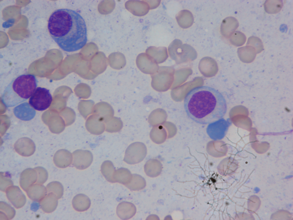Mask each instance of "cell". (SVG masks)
Masks as SVG:
<instances>
[{"mask_svg":"<svg viewBox=\"0 0 293 220\" xmlns=\"http://www.w3.org/2000/svg\"><path fill=\"white\" fill-rule=\"evenodd\" d=\"M146 53L157 64L163 63L168 57L167 49L165 47L150 46L146 49Z\"/></svg>","mask_w":293,"mask_h":220,"instance_id":"16","label":"cell"},{"mask_svg":"<svg viewBox=\"0 0 293 220\" xmlns=\"http://www.w3.org/2000/svg\"><path fill=\"white\" fill-rule=\"evenodd\" d=\"M5 192L7 199L15 208H20L25 205V196L19 187L11 185Z\"/></svg>","mask_w":293,"mask_h":220,"instance_id":"9","label":"cell"},{"mask_svg":"<svg viewBox=\"0 0 293 220\" xmlns=\"http://www.w3.org/2000/svg\"><path fill=\"white\" fill-rule=\"evenodd\" d=\"M162 165L160 162L155 159L148 160L144 166V170L146 174L151 177H155L161 173Z\"/></svg>","mask_w":293,"mask_h":220,"instance_id":"21","label":"cell"},{"mask_svg":"<svg viewBox=\"0 0 293 220\" xmlns=\"http://www.w3.org/2000/svg\"><path fill=\"white\" fill-rule=\"evenodd\" d=\"M72 154L68 151L62 150L56 156L54 161L56 165L60 168H65L72 162Z\"/></svg>","mask_w":293,"mask_h":220,"instance_id":"20","label":"cell"},{"mask_svg":"<svg viewBox=\"0 0 293 220\" xmlns=\"http://www.w3.org/2000/svg\"><path fill=\"white\" fill-rule=\"evenodd\" d=\"M0 175V190L2 191L5 192L8 187L13 185V182L9 174L1 172Z\"/></svg>","mask_w":293,"mask_h":220,"instance_id":"37","label":"cell"},{"mask_svg":"<svg viewBox=\"0 0 293 220\" xmlns=\"http://www.w3.org/2000/svg\"><path fill=\"white\" fill-rule=\"evenodd\" d=\"M101 170L102 175L108 181L115 182L114 176L116 170L111 161H104L101 165Z\"/></svg>","mask_w":293,"mask_h":220,"instance_id":"28","label":"cell"},{"mask_svg":"<svg viewBox=\"0 0 293 220\" xmlns=\"http://www.w3.org/2000/svg\"><path fill=\"white\" fill-rule=\"evenodd\" d=\"M85 126L88 131L95 135L102 134L105 129L104 121L97 115L92 114L87 119Z\"/></svg>","mask_w":293,"mask_h":220,"instance_id":"10","label":"cell"},{"mask_svg":"<svg viewBox=\"0 0 293 220\" xmlns=\"http://www.w3.org/2000/svg\"><path fill=\"white\" fill-rule=\"evenodd\" d=\"M176 18L179 25L183 28H187L191 26L194 21L192 13L187 10H183L179 11L177 15Z\"/></svg>","mask_w":293,"mask_h":220,"instance_id":"25","label":"cell"},{"mask_svg":"<svg viewBox=\"0 0 293 220\" xmlns=\"http://www.w3.org/2000/svg\"><path fill=\"white\" fill-rule=\"evenodd\" d=\"M28 197L31 200L39 201L47 193L46 187L41 184H33L26 191Z\"/></svg>","mask_w":293,"mask_h":220,"instance_id":"19","label":"cell"},{"mask_svg":"<svg viewBox=\"0 0 293 220\" xmlns=\"http://www.w3.org/2000/svg\"><path fill=\"white\" fill-rule=\"evenodd\" d=\"M237 52L241 60L245 62H250L252 61L256 53L255 49L249 46L239 48Z\"/></svg>","mask_w":293,"mask_h":220,"instance_id":"26","label":"cell"},{"mask_svg":"<svg viewBox=\"0 0 293 220\" xmlns=\"http://www.w3.org/2000/svg\"><path fill=\"white\" fill-rule=\"evenodd\" d=\"M52 101V97L49 90L39 87L29 99V103L35 110L42 111L48 109Z\"/></svg>","mask_w":293,"mask_h":220,"instance_id":"5","label":"cell"},{"mask_svg":"<svg viewBox=\"0 0 293 220\" xmlns=\"http://www.w3.org/2000/svg\"><path fill=\"white\" fill-rule=\"evenodd\" d=\"M283 6L280 0H267L264 3L265 11L269 13H276L280 11Z\"/></svg>","mask_w":293,"mask_h":220,"instance_id":"33","label":"cell"},{"mask_svg":"<svg viewBox=\"0 0 293 220\" xmlns=\"http://www.w3.org/2000/svg\"><path fill=\"white\" fill-rule=\"evenodd\" d=\"M184 107L189 118L202 125L221 119L227 110L226 101L221 93L207 86L196 87L190 90L184 98Z\"/></svg>","mask_w":293,"mask_h":220,"instance_id":"2","label":"cell"},{"mask_svg":"<svg viewBox=\"0 0 293 220\" xmlns=\"http://www.w3.org/2000/svg\"><path fill=\"white\" fill-rule=\"evenodd\" d=\"M65 118L67 125H69L73 124L76 119V114L72 108H67L65 113Z\"/></svg>","mask_w":293,"mask_h":220,"instance_id":"40","label":"cell"},{"mask_svg":"<svg viewBox=\"0 0 293 220\" xmlns=\"http://www.w3.org/2000/svg\"><path fill=\"white\" fill-rule=\"evenodd\" d=\"M15 116L24 121H29L33 119L36 112L34 109L27 102H24L16 106L13 109Z\"/></svg>","mask_w":293,"mask_h":220,"instance_id":"11","label":"cell"},{"mask_svg":"<svg viewBox=\"0 0 293 220\" xmlns=\"http://www.w3.org/2000/svg\"><path fill=\"white\" fill-rule=\"evenodd\" d=\"M246 40V37L242 33L238 31L235 32L230 37L231 44L236 46L243 45Z\"/></svg>","mask_w":293,"mask_h":220,"instance_id":"36","label":"cell"},{"mask_svg":"<svg viewBox=\"0 0 293 220\" xmlns=\"http://www.w3.org/2000/svg\"><path fill=\"white\" fill-rule=\"evenodd\" d=\"M167 117L166 112L164 110L158 108L151 113L148 118V121L153 126L161 125L166 121Z\"/></svg>","mask_w":293,"mask_h":220,"instance_id":"22","label":"cell"},{"mask_svg":"<svg viewBox=\"0 0 293 220\" xmlns=\"http://www.w3.org/2000/svg\"><path fill=\"white\" fill-rule=\"evenodd\" d=\"M72 204L73 207L76 211H83L89 209L90 205V201L86 195L80 194L74 197Z\"/></svg>","mask_w":293,"mask_h":220,"instance_id":"23","label":"cell"},{"mask_svg":"<svg viewBox=\"0 0 293 220\" xmlns=\"http://www.w3.org/2000/svg\"><path fill=\"white\" fill-rule=\"evenodd\" d=\"M132 175L127 169L121 168L115 171L114 178L115 182H117L126 185L131 179Z\"/></svg>","mask_w":293,"mask_h":220,"instance_id":"29","label":"cell"},{"mask_svg":"<svg viewBox=\"0 0 293 220\" xmlns=\"http://www.w3.org/2000/svg\"><path fill=\"white\" fill-rule=\"evenodd\" d=\"M247 45L254 48L257 53L261 52L264 48L263 45L261 40L255 36H251L250 37L248 40Z\"/></svg>","mask_w":293,"mask_h":220,"instance_id":"38","label":"cell"},{"mask_svg":"<svg viewBox=\"0 0 293 220\" xmlns=\"http://www.w3.org/2000/svg\"><path fill=\"white\" fill-rule=\"evenodd\" d=\"M125 7L128 11L137 16L145 15L150 9L149 4L145 1H128L126 2Z\"/></svg>","mask_w":293,"mask_h":220,"instance_id":"12","label":"cell"},{"mask_svg":"<svg viewBox=\"0 0 293 220\" xmlns=\"http://www.w3.org/2000/svg\"><path fill=\"white\" fill-rule=\"evenodd\" d=\"M146 154L147 148L145 144L141 142H135L126 149L124 161L129 164H136L142 161Z\"/></svg>","mask_w":293,"mask_h":220,"instance_id":"6","label":"cell"},{"mask_svg":"<svg viewBox=\"0 0 293 220\" xmlns=\"http://www.w3.org/2000/svg\"><path fill=\"white\" fill-rule=\"evenodd\" d=\"M105 130L112 133L120 131L123 127V123L119 118L113 117L105 122Z\"/></svg>","mask_w":293,"mask_h":220,"instance_id":"30","label":"cell"},{"mask_svg":"<svg viewBox=\"0 0 293 220\" xmlns=\"http://www.w3.org/2000/svg\"><path fill=\"white\" fill-rule=\"evenodd\" d=\"M73 165L76 168L83 170L88 168L91 164L93 156L88 150H77L72 153Z\"/></svg>","mask_w":293,"mask_h":220,"instance_id":"7","label":"cell"},{"mask_svg":"<svg viewBox=\"0 0 293 220\" xmlns=\"http://www.w3.org/2000/svg\"><path fill=\"white\" fill-rule=\"evenodd\" d=\"M136 208L132 203L123 202L119 203L116 209V213L118 217L124 220L132 217L135 214Z\"/></svg>","mask_w":293,"mask_h":220,"instance_id":"18","label":"cell"},{"mask_svg":"<svg viewBox=\"0 0 293 220\" xmlns=\"http://www.w3.org/2000/svg\"><path fill=\"white\" fill-rule=\"evenodd\" d=\"M76 95L82 99H87L90 95L91 91L90 87L86 84L81 83L78 85L74 89Z\"/></svg>","mask_w":293,"mask_h":220,"instance_id":"34","label":"cell"},{"mask_svg":"<svg viewBox=\"0 0 293 220\" xmlns=\"http://www.w3.org/2000/svg\"><path fill=\"white\" fill-rule=\"evenodd\" d=\"M114 113V110L110 105L107 103L101 102L94 105L92 114L98 116L105 122L112 117Z\"/></svg>","mask_w":293,"mask_h":220,"instance_id":"14","label":"cell"},{"mask_svg":"<svg viewBox=\"0 0 293 220\" xmlns=\"http://www.w3.org/2000/svg\"><path fill=\"white\" fill-rule=\"evenodd\" d=\"M171 69L169 66H161L155 74L151 75V85L154 90L163 92L169 89L171 82Z\"/></svg>","mask_w":293,"mask_h":220,"instance_id":"4","label":"cell"},{"mask_svg":"<svg viewBox=\"0 0 293 220\" xmlns=\"http://www.w3.org/2000/svg\"><path fill=\"white\" fill-rule=\"evenodd\" d=\"M58 199L53 193H47L39 201L41 209L44 212L50 213L54 211L58 204Z\"/></svg>","mask_w":293,"mask_h":220,"instance_id":"15","label":"cell"},{"mask_svg":"<svg viewBox=\"0 0 293 220\" xmlns=\"http://www.w3.org/2000/svg\"><path fill=\"white\" fill-rule=\"evenodd\" d=\"M148 3L150 9H154L157 7L160 3V1H145Z\"/></svg>","mask_w":293,"mask_h":220,"instance_id":"41","label":"cell"},{"mask_svg":"<svg viewBox=\"0 0 293 220\" xmlns=\"http://www.w3.org/2000/svg\"><path fill=\"white\" fill-rule=\"evenodd\" d=\"M36 171L37 175V180L36 183L42 184L47 180L48 176L46 170L42 168H35Z\"/></svg>","mask_w":293,"mask_h":220,"instance_id":"39","label":"cell"},{"mask_svg":"<svg viewBox=\"0 0 293 220\" xmlns=\"http://www.w3.org/2000/svg\"><path fill=\"white\" fill-rule=\"evenodd\" d=\"M47 29L53 39L65 51H77L87 43L86 22L74 10L62 8L54 11L49 17Z\"/></svg>","mask_w":293,"mask_h":220,"instance_id":"1","label":"cell"},{"mask_svg":"<svg viewBox=\"0 0 293 220\" xmlns=\"http://www.w3.org/2000/svg\"><path fill=\"white\" fill-rule=\"evenodd\" d=\"M239 26V23L235 18L229 17L222 21L220 27V32L224 37L229 38L235 32Z\"/></svg>","mask_w":293,"mask_h":220,"instance_id":"17","label":"cell"},{"mask_svg":"<svg viewBox=\"0 0 293 220\" xmlns=\"http://www.w3.org/2000/svg\"><path fill=\"white\" fill-rule=\"evenodd\" d=\"M0 220H10L14 217L15 213V210L5 202H0Z\"/></svg>","mask_w":293,"mask_h":220,"instance_id":"31","label":"cell"},{"mask_svg":"<svg viewBox=\"0 0 293 220\" xmlns=\"http://www.w3.org/2000/svg\"><path fill=\"white\" fill-rule=\"evenodd\" d=\"M136 63L137 67L142 72L151 75L155 74L159 67L158 64L146 53H142L138 55Z\"/></svg>","mask_w":293,"mask_h":220,"instance_id":"8","label":"cell"},{"mask_svg":"<svg viewBox=\"0 0 293 220\" xmlns=\"http://www.w3.org/2000/svg\"><path fill=\"white\" fill-rule=\"evenodd\" d=\"M37 175L35 169H27L21 174L19 184L21 188L25 191L31 185L36 183Z\"/></svg>","mask_w":293,"mask_h":220,"instance_id":"13","label":"cell"},{"mask_svg":"<svg viewBox=\"0 0 293 220\" xmlns=\"http://www.w3.org/2000/svg\"><path fill=\"white\" fill-rule=\"evenodd\" d=\"M145 185L144 179L140 176L135 174L132 175L130 181L126 186L131 190H138L143 188Z\"/></svg>","mask_w":293,"mask_h":220,"instance_id":"32","label":"cell"},{"mask_svg":"<svg viewBox=\"0 0 293 220\" xmlns=\"http://www.w3.org/2000/svg\"><path fill=\"white\" fill-rule=\"evenodd\" d=\"M47 193L52 192L57 197L58 199H60L63 194V187L62 184L58 181L50 182L46 186Z\"/></svg>","mask_w":293,"mask_h":220,"instance_id":"35","label":"cell"},{"mask_svg":"<svg viewBox=\"0 0 293 220\" xmlns=\"http://www.w3.org/2000/svg\"><path fill=\"white\" fill-rule=\"evenodd\" d=\"M151 140L155 143L160 144L165 141L167 135V131L162 125L154 126L150 134Z\"/></svg>","mask_w":293,"mask_h":220,"instance_id":"24","label":"cell"},{"mask_svg":"<svg viewBox=\"0 0 293 220\" xmlns=\"http://www.w3.org/2000/svg\"><path fill=\"white\" fill-rule=\"evenodd\" d=\"M38 81L33 75L24 74L13 79L5 89L1 97L7 107L15 106L30 97L37 86Z\"/></svg>","mask_w":293,"mask_h":220,"instance_id":"3","label":"cell"},{"mask_svg":"<svg viewBox=\"0 0 293 220\" xmlns=\"http://www.w3.org/2000/svg\"><path fill=\"white\" fill-rule=\"evenodd\" d=\"M94 106V103L93 101L82 100L78 103V109L82 116L85 119H86L93 114Z\"/></svg>","mask_w":293,"mask_h":220,"instance_id":"27","label":"cell"},{"mask_svg":"<svg viewBox=\"0 0 293 220\" xmlns=\"http://www.w3.org/2000/svg\"><path fill=\"white\" fill-rule=\"evenodd\" d=\"M255 190L256 191V192H258L259 190V188H256L255 189Z\"/></svg>","mask_w":293,"mask_h":220,"instance_id":"42","label":"cell"}]
</instances>
